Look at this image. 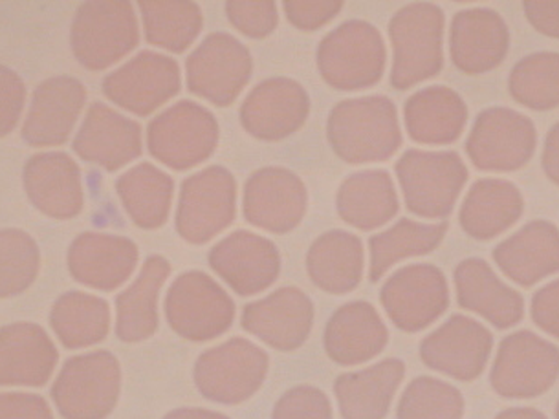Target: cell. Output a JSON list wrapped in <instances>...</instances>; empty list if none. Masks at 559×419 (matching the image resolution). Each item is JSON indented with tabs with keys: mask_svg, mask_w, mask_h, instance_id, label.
Listing matches in <instances>:
<instances>
[{
	"mask_svg": "<svg viewBox=\"0 0 559 419\" xmlns=\"http://www.w3.org/2000/svg\"><path fill=\"white\" fill-rule=\"evenodd\" d=\"M326 140L345 164H378L393 158L402 147L396 105L385 96L337 103L329 113Z\"/></svg>",
	"mask_w": 559,
	"mask_h": 419,
	"instance_id": "cell-1",
	"label": "cell"
},
{
	"mask_svg": "<svg viewBox=\"0 0 559 419\" xmlns=\"http://www.w3.org/2000/svg\"><path fill=\"white\" fill-rule=\"evenodd\" d=\"M444 24L442 8L431 2L407 4L394 13L389 21L393 88L407 91L444 69Z\"/></svg>",
	"mask_w": 559,
	"mask_h": 419,
	"instance_id": "cell-2",
	"label": "cell"
},
{
	"mask_svg": "<svg viewBox=\"0 0 559 419\" xmlns=\"http://www.w3.org/2000/svg\"><path fill=\"white\" fill-rule=\"evenodd\" d=\"M405 207L428 220H444L468 182V169L453 151L409 148L394 165Z\"/></svg>",
	"mask_w": 559,
	"mask_h": 419,
	"instance_id": "cell-3",
	"label": "cell"
},
{
	"mask_svg": "<svg viewBox=\"0 0 559 419\" xmlns=\"http://www.w3.org/2000/svg\"><path fill=\"white\" fill-rule=\"evenodd\" d=\"M316 59L321 77L334 91H364L382 80L388 48L378 28L354 19L321 39Z\"/></svg>",
	"mask_w": 559,
	"mask_h": 419,
	"instance_id": "cell-4",
	"label": "cell"
},
{
	"mask_svg": "<svg viewBox=\"0 0 559 419\" xmlns=\"http://www.w3.org/2000/svg\"><path fill=\"white\" fill-rule=\"evenodd\" d=\"M140 43V26L131 2L92 0L78 8L70 46L78 63L102 72L129 56Z\"/></svg>",
	"mask_w": 559,
	"mask_h": 419,
	"instance_id": "cell-5",
	"label": "cell"
},
{
	"mask_svg": "<svg viewBox=\"0 0 559 419\" xmlns=\"http://www.w3.org/2000/svg\"><path fill=\"white\" fill-rule=\"evenodd\" d=\"M121 392L118 357L107 350L70 357L53 381V405L64 419L109 418Z\"/></svg>",
	"mask_w": 559,
	"mask_h": 419,
	"instance_id": "cell-6",
	"label": "cell"
},
{
	"mask_svg": "<svg viewBox=\"0 0 559 419\" xmlns=\"http://www.w3.org/2000/svg\"><path fill=\"white\" fill-rule=\"evenodd\" d=\"M218 121L199 103L178 101L158 113L147 127L151 156L173 170L193 169L218 145Z\"/></svg>",
	"mask_w": 559,
	"mask_h": 419,
	"instance_id": "cell-7",
	"label": "cell"
},
{
	"mask_svg": "<svg viewBox=\"0 0 559 419\" xmlns=\"http://www.w3.org/2000/svg\"><path fill=\"white\" fill-rule=\"evenodd\" d=\"M269 367L270 357L263 348L234 337L197 359L194 385L210 402L239 405L263 386Z\"/></svg>",
	"mask_w": 559,
	"mask_h": 419,
	"instance_id": "cell-8",
	"label": "cell"
},
{
	"mask_svg": "<svg viewBox=\"0 0 559 419\" xmlns=\"http://www.w3.org/2000/svg\"><path fill=\"white\" fill-rule=\"evenodd\" d=\"M237 182L223 165H212L183 180L175 226L189 244L202 246L234 224Z\"/></svg>",
	"mask_w": 559,
	"mask_h": 419,
	"instance_id": "cell-9",
	"label": "cell"
},
{
	"mask_svg": "<svg viewBox=\"0 0 559 419\" xmlns=\"http://www.w3.org/2000/svg\"><path fill=\"white\" fill-rule=\"evenodd\" d=\"M558 378V346L531 330H521L501 340L490 385L507 399H532L550 391Z\"/></svg>",
	"mask_w": 559,
	"mask_h": 419,
	"instance_id": "cell-10",
	"label": "cell"
},
{
	"mask_svg": "<svg viewBox=\"0 0 559 419\" xmlns=\"http://www.w3.org/2000/svg\"><path fill=\"white\" fill-rule=\"evenodd\" d=\"M164 308L173 332L194 343L217 339L235 319L234 299L204 272H186L175 278Z\"/></svg>",
	"mask_w": 559,
	"mask_h": 419,
	"instance_id": "cell-11",
	"label": "cell"
},
{
	"mask_svg": "<svg viewBox=\"0 0 559 419\" xmlns=\"http://www.w3.org/2000/svg\"><path fill=\"white\" fill-rule=\"evenodd\" d=\"M534 121L514 108H486L475 118L466 140L469 161L485 172H514L536 153Z\"/></svg>",
	"mask_w": 559,
	"mask_h": 419,
	"instance_id": "cell-12",
	"label": "cell"
},
{
	"mask_svg": "<svg viewBox=\"0 0 559 419\" xmlns=\"http://www.w3.org/2000/svg\"><path fill=\"white\" fill-rule=\"evenodd\" d=\"M253 74V57L237 37L215 32L186 59V83L194 96L229 107Z\"/></svg>",
	"mask_w": 559,
	"mask_h": 419,
	"instance_id": "cell-13",
	"label": "cell"
},
{
	"mask_svg": "<svg viewBox=\"0 0 559 419\" xmlns=\"http://www.w3.org/2000/svg\"><path fill=\"white\" fill-rule=\"evenodd\" d=\"M380 302L396 328L417 334L442 318L450 307V288L433 264H409L385 280Z\"/></svg>",
	"mask_w": 559,
	"mask_h": 419,
	"instance_id": "cell-14",
	"label": "cell"
},
{
	"mask_svg": "<svg viewBox=\"0 0 559 419\" xmlns=\"http://www.w3.org/2000/svg\"><path fill=\"white\" fill-rule=\"evenodd\" d=\"M102 86L109 101L145 118L177 96L182 88V74L173 57L147 50L107 75Z\"/></svg>",
	"mask_w": 559,
	"mask_h": 419,
	"instance_id": "cell-15",
	"label": "cell"
},
{
	"mask_svg": "<svg viewBox=\"0 0 559 419\" xmlns=\"http://www.w3.org/2000/svg\"><path fill=\"white\" fill-rule=\"evenodd\" d=\"M309 207V191L294 170L264 167L246 180L242 215L263 231L286 235L294 231Z\"/></svg>",
	"mask_w": 559,
	"mask_h": 419,
	"instance_id": "cell-16",
	"label": "cell"
},
{
	"mask_svg": "<svg viewBox=\"0 0 559 419\" xmlns=\"http://www.w3.org/2000/svg\"><path fill=\"white\" fill-rule=\"evenodd\" d=\"M491 350L490 330L466 315H451L420 343L424 364L456 381L477 380L490 361Z\"/></svg>",
	"mask_w": 559,
	"mask_h": 419,
	"instance_id": "cell-17",
	"label": "cell"
},
{
	"mask_svg": "<svg viewBox=\"0 0 559 419\" xmlns=\"http://www.w3.org/2000/svg\"><path fill=\"white\" fill-rule=\"evenodd\" d=\"M310 113V96L290 77H270L246 96L240 107V125L263 142H281L296 134Z\"/></svg>",
	"mask_w": 559,
	"mask_h": 419,
	"instance_id": "cell-18",
	"label": "cell"
},
{
	"mask_svg": "<svg viewBox=\"0 0 559 419\" xmlns=\"http://www.w3.org/2000/svg\"><path fill=\"white\" fill-rule=\"evenodd\" d=\"M207 261L213 272L242 297L269 289L281 273L277 246L269 238L245 229L231 232L213 246Z\"/></svg>",
	"mask_w": 559,
	"mask_h": 419,
	"instance_id": "cell-19",
	"label": "cell"
},
{
	"mask_svg": "<svg viewBox=\"0 0 559 419\" xmlns=\"http://www.w3.org/2000/svg\"><path fill=\"white\" fill-rule=\"evenodd\" d=\"M240 324L275 350H297L312 332L314 304L301 289L286 286L261 301L246 304Z\"/></svg>",
	"mask_w": 559,
	"mask_h": 419,
	"instance_id": "cell-20",
	"label": "cell"
},
{
	"mask_svg": "<svg viewBox=\"0 0 559 419\" xmlns=\"http://www.w3.org/2000/svg\"><path fill=\"white\" fill-rule=\"evenodd\" d=\"M86 103V88L70 75L43 81L34 91L24 119L23 140L29 147H59L69 142Z\"/></svg>",
	"mask_w": 559,
	"mask_h": 419,
	"instance_id": "cell-21",
	"label": "cell"
},
{
	"mask_svg": "<svg viewBox=\"0 0 559 419\" xmlns=\"http://www.w3.org/2000/svg\"><path fill=\"white\" fill-rule=\"evenodd\" d=\"M72 148L83 161L116 172L142 156V127L105 103H92Z\"/></svg>",
	"mask_w": 559,
	"mask_h": 419,
	"instance_id": "cell-22",
	"label": "cell"
},
{
	"mask_svg": "<svg viewBox=\"0 0 559 419\" xmlns=\"http://www.w3.org/2000/svg\"><path fill=\"white\" fill-rule=\"evenodd\" d=\"M510 29L490 8L455 13L450 28L451 63L466 75L488 74L507 59Z\"/></svg>",
	"mask_w": 559,
	"mask_h": 419,
	"instance_id": "cell-23",
	"label": "cell"
},
{
	"mask_svg": "<svg viewBox=\"0 0 559 419\" xmlns=\"http://www.w3.org/2000/svg\"><path fill=\"white\" fill-rule=\"evenodd\" d=\"M140 251L131 238L83 232L70 244L67 264L74 280L97 291H115L136 270Z\"/></svg>",
	"mask_w": 559,
	"mask_h": 419,
	"instance_id": "cell-24",
	"label": "cell"
},
{
	"mask_svg": "<svg viewBox=\"0 0 559 419\" xmlns=\"http://www.w3.org/2000/svg\"><path fill=\"white\" fill-rule=\"evenodd\" d=\"M24 191L43 215L70 220L85 207L80 165L64 153H39L26 161Z\"/></svg>",
	"mask_w": 559,
	"mask_h": 419,
	"instance_id": "cell-25",
	"label": "cell"
},
{
	"mask_svg": "<svg viewBox=\"0 0 559 419\" xmlns=\"http://www.w3.org/2000/svg\"><path fill=\"white\" fill-rule=\"evenodd\" d=\"M459 307L477 313L496 328H514L525 318V299L502 283L483 259H466L453 273Z\"/></svg>",
	"mask_w": 559,
	"mask_h": 419,
	"instance_id": "cell-26",
	"label": "cell"
},
{
	"mask_svg": "<svg viewBox=\"0 0 559 419\" xmlns=\"http://www.w3.org/2000/svg\"><path fill=\"white\" fill-rule=\"evenodd\" d=\"M59 351L35 323L0 328V386H45L58 367Z\"/></svg>",
	"mask_w": 559,
	"mask_h": 419,
	"instance_id": "cell-27",
	"label": "cell"
},
{
	"mask_svg": "<svg viewBox=\"0 0 559 419\" xmlns=\"http://www.w3.org/2000/svg\"><path fill=\"white\" fill-rule=\"evenodd\" d=\"M491 255L504 277L531 288L559 273V229L552 222H528L497 244Z\"/></svg>",
	"mask_w": 559,
	"mask_h": 419,
	"instance_id": "cell-28",
	"label": "cell"
},
{
	"mask_svg": "<svg viewBox=\"0 0 559 419\" xmlns=\"http://www.w3.org/2000/svg\"><path fill=\"white\" fill-rule=\"evenodd\" d=\"M389 332L377 308L354 301L337 308L326 324L323 345L326 356L342 367L371 361L388 346Z\"/></svg>",
	"mask_w": 559,
	"mask_h": 419,
	"instance_id": "cell-29",
	"label": "cell"
},
{
	"mask_svg": "<svg viewBox=\"0 0 559 419\" xmlns=\"http://www.w3.org/2000/svg\"><path fill=\"white\" fill-rule=\"evenodd\" d=\"M404 123L415 143L431 147L451 145L463 136L468 123V107L453 88L428 86L405 101Z\"/></svg>",
	"mask_w": 559,
	"mask_h": 419,
	"instance_id": "cell-30",
	"label": "cell"
},
{
	"mask_svg": "<svg viewBox=\"0 0 559 419\" xmlns=\"http://www.w3.org/2000/svg\"><path fill=\"white\" fill-rule=\"evenodd\" d=\"M525 213L521 189L504 178H480L464 196L459 224L475 240H491L508 231Z\"/></svg>",
	"mask_w": 559,
	"mask_h": 419,
	"instance_id": "cell-31",
	"label": "cell"
},
{
	"mask_svg": "<svg viewBox=\"0 0 559 419\" xmlns=\"http://www.w3.org/2000/svg\"><path fill=\"white\" fill-rule=\"evenodd\" d=\"M405 375L404 361L383 359L369 369L348 372L334 381V396L343 419H383Z\"/></svg>",
	"mask_w": 559,
	"mask_h": 419,
	"instance_id": "cell-32",
	"label": "cell"
},
{
	"mask_svg": "<svg viewBox=\"0 0 559 419\" xmlns=\"http://www.w3.org/2000/svg\"><path fill=\"white\" fill-rule=\"evenodd\" d=\"M171 275V264L160 255L143 262L134 283L116 297V335L123 343H142L158 330V299Z\"/></svg>",
	"mask_w": 559,
	"mask_h": 419,
	"instance_id": "cell-33",
	"label": "cell"
},
{
	"mask_svg": "<svg viewBox=\"0 0 559 419\" xmlns=\"http://www.w3.org/2000/svg\"><path fill=\"white\" fill-rule=\"evenodd\" d=\"M337 215L360 231H374L399 215L400 200L388 170H360L347 176L336 193Z\"/></svg>",
	"mask_w": 559,
	"mask_h": 419,
	"instance_id": "cell-34",
	"label": "cell"
},
{
	"mask_svg": "<svg viewBox=\"0 0 559 419\" xmlns=\"http://www.w3.org/2000/svg\"><path fill=\"white\" fill-rule=\"evenodd\" d=\"M366 272V250L358 235L334 229L316 238L307 253L310 280L326 294L343 295L358 288Z\"/></svg>",
	"mask_w": 559,
	"mask_h": 419,
	"instance_id": "cell-35",
	"label": "cell"
},
{
	"mask_svg": "<svg viewBox=\"0 0 559 419\" xmlns=\"http://www.w3.org/2000/svg\"><path fill=\"white\" fill-rule=\"evenodd\" d=\"M116 193L138 227L158 229L171 213L175 182L156 165L143 161L116 180Z\"/></svg>",
	"mask_w": 559,
	"mask_h": 419,
	"instance_id": "cell-36",
	"label": "cell"
},
{
	"mask_svg": "<svg viewBox=\"0 0 559 419\" xmlns=\"http://www.w3.org/2000/svg\"><path fill=\"white\" fill-rule=\"evenodd\" d=\"M50 326L69 350L97 345L109 335V302L85 291H69L53 302Z\"/></svg>",
	"mask_w": 559,
	"mask_h": 419,
	"instance_id": "cell-37",
	"label": "cell"
},
{
	"mask_svg": "<svg viewBox=\"0 0 559 419\" xmlns=\"http://www.w3.org/2000/svg\"><path fill=\"white\" fill-rule=\"evenodd\" d=\"M445 232L448 222L424 224L400 218L394 226L378 232L369 240V278L372 283H378L394 264L412 256L428 255L442 244Z\"/></svg>",
	"mask_w": 559,
	"mask_h": 419,
	"instance_id": "cell-38",
	"label": "cell"
},
{
	"mask_svg": "<svg viewBox=\"0 0 559 419\" xmlns=\"http://www.w3.org/2000/svg\"><path fill=\"white\" fill-rule=\"evenodd\" d=\"M138 10L142 13L143 32L148 45L173 53L188 50L204 26L202 10L194 2L155 0L140 2Z\"/></svg>",
	"mask_w": 559,
	"mask_h": 419,
	"instance_id": "cell-39",
	"label": "cell"
},
{
	"mask_svg": "<svg viewBox=\"0 0 559 419\" xmlns=\"http://www.w3.org/2000/svg\"><path fill=\"white\" fill-rule=\"evenodd\" d=\"M508 92L514 101L531 110L558 108V51H536L518 61L508 77Z\"/></svg>",
	"mask_w": 559,
	"mask_h": 419,
	"instance_id": "cell-40",
	"label": "cell"
},
{
	"mask_svg": "<svg viewBox=\"0 0 559 419\" xmlns=\"http://www.w3.org/2000/svg\"><path fill=\"white\" fill-rule=\"evenodd\" d=\"M40 270L39 246L17 227L0 229V299L24 294Z\"/></svg>",
	"mask_w": 559,
	"mask_h": 419,
	"instance_id": "cell-41",
	"label": "cell"
},
{
	"mask_svg": "<svg viewBox=\"0 0 559 419\" xmlns=\"http://www.w3.org/2000/svg\"><path fill=\"white\" fill-rule=\"evenodd\" d=\"M464 397L437 378L413 380L400 397L396 419H463Z\"/></svg>",
	"mask_w": 559,
	"mask_h": 419,
	"instance_id": "cell-42",
	"label": "cell"
},
{
	"mask_svg": "<svg viewBox=\"0 0 559 419\" xmlns=\"http://www.w3.org/2000/svg\"><path fill=\"white\" fill-rule=\"evenodd\" d=\"M224 8L234 28L251 39L269 37L280 24V8L270 0H229Z\"/></svg>",
	"mask_w": 559,
	"mask_h": 419,
	"instance_id": "cell-43",
	"label": "cell"
},
{
	"mask_svg": "<svg viewBox=\"0 0 559 419\" xmlns=\"http://www.w3.org/2000/svg\"><path fill=\"white\" fill-rule=\"evenodd\" d=\"M272 419H332L331 399L316 386H296L275 403Z\"/></svg>",
	"mask_w": 559,
	"mask_h": 419,
	"instance_id": "cell-44",
	"label": "cell"
},
{
	"mask_svg": "<svg viewBox=\"0 0 559 419\" xmlns=\"http://www.w3.org/2000/svg\"><path fill=\"white\" fill-rule=\"evenodd\" d=\"M283 10L292 26L301 32H316L336 19L343 10L342 0H288Z\"/></svg>",
	"mask_w": 559,
	"mask_h": 419,
	"instance_id": "cell-45",
	"label": "cell"
},
{
	"mask_svg": "<svg viewBox=\"0 0 559 419\" xmlns=\"http://www.w3.org/2000/svg\"><path fill=\"white\" fill-rule=\"evenodd\" d=\"M26 103V85L15 70L0 64V137L15 131Z\"/></svg>",
	"mask_w": 559,
	"mask_h": 419,
	"instance_id": "cell-46",
	"label": "cell"
},
{
	"mask_svg": "<svg viewBox=\"0 0 559 419\" xmlns=\"http://www.w3.org/2000/svg\"><path fill=\"white\" fill-rule=\"evenodd\" d=\"M0 419H53L45 397L29 392H2Z\"/></svg>",
	"mask_w": 559,
	"mask_h": 419,
	"instance_id": "cell-47",
	"label": "cell"
},
{
	"mask_svg": "<svg viewBox=\"0 0 559 419\" xmlns=\"http://www.w3.org/2000/svg\"><path fill=\"white\" fill-rule=\"evenodd\" d=\"M531 313L537 328L559 339V278L537 289L532 297Z\"/></svg>",
	"mask_w": 559,
	"mask_h": 419,
	"instance_id": "cell-48",
	"label": "cell"
},
{
	"mask_svg": "<svg viewBox=\"0 0 559 419\" xmlns=\"http://www.w3.org/2000/svg\"><path fill=\"white\" fill-rule=\"evenodd\" d=\"M523 12L536 32L559 39V0L523 2Z\"/></svg>",
	"mask_w": 559,
	"mask_h": 419,
	"instance_id": "cell-49",
	"label": "cell"
},
{
	"mask_svg": "<svg viewBox=\"0 0 559 419\" xmlns=\"http://www.w3.org/2000/svg\"><path fill=\"white\" fill-rule=\"evenodd\" d=\"M543 172L550 182L559 185V121L548 131L542 154Z\"/></svg>",
	"mask_w": 559,
	"mask_h": 419,
	"instance_id": "cell-50",
	"label": "cell"
},
{
	"mask_svg": "<svg viewBox=\"0 0 559 419\" xmlns=\"http://www.w3.org/2000/svg\"><path fill=\"white\" fill-rule=\"evenodd\" d=\"M164 419H229L221 412H213L206 408H177L167 414Z\"/></svg>",
	"mask_w": 559,
	"mask_h": 419,
	"instance_id": "cell-51",
	"label": "cell"
},
{
	"mask_svg": "<svg viewBox=\"0 0 559 419\" xmlns=\"http://www.w3.org/2000/svg\"><path fill=\"white\" fill-rule=\"evenodd\" d=\"M496 419H548L542 410L532 407H512L497 414Z\"/></svg>",
	"mask_w": 559,
	"mask_h": 419,
	"instance_id": "cell-52",
	"label": "cell"
},
{
	"mask_svg": "<svg viewBox=\"0 0 559 419\" xmlns=\"http://www.w3.org/2000/svg\"><path fill=\"white\" fill-rule=\"evenodd\" d=\"M556 419H559V402L558 405H556Z\"/></svg>",
	"mask_w": 559,
	"mask_h": 419,
	"instance_id": "cell-53",
	"label": "cell"
}]
</instances>
